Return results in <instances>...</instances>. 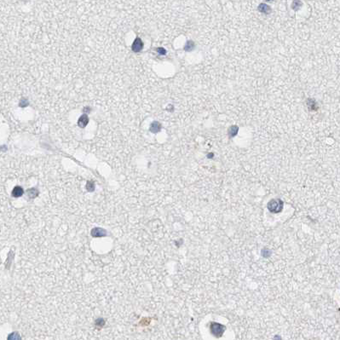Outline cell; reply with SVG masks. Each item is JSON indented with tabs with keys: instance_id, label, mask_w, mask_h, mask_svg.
Masks as SVG:
<instances>
[{
	"instance_id": "7c38bea8",
	"label": "cell",
	"mask_w": 340,
	"mask_h": 340,
	"mask_svg": "<svg viewBox=\"0 0 340 340\" xmlns=\"http://www.w3.org/2000/svg\"><path fill=\"white\" fill-rule=\"evenodd\" d=\"M7 340H21V337L19 334V332H13L10 334H9Z\"/></svg>"
},
{
	"instance_id": "8992f818",
	"label": "cell",
	"mask_w": 340,
	"mask_h": 340,
	"mask_svg": "<svg viewBox=\"0 0 340 340\" xmlns=\"http://www.w3.org/2000/svg\"><path fill=\"white\" fill-rule=\"evenodd\" d=\"M88 121H89L88 116H87V115H85V114H84V115H82V116H81V117L79 119L78 125H79V126H80V127H81V128H84L85 126H87V124H88Z\"/></svg>"
},
{
	"instance_id": "ba28073f",
	"label": "cell",
	"mask_w": 340,
	"mask_h": 340,
	"mask_svg": "<svg viewBox=\"0 0 340 340\" xmlns=\"http://www.w3.org/2000/svg\"><path fill=\"white\" fill-rule=\"evenodd\" d=\"M161 129V125H160L159 122H153L150 126V131L153 133H157L159 132Z\"/></svg>"
},
{
	"instance_id": "52a82bcc",
	"label": "cell",
	"mask_w": 340,
	"mask_h": 340,
	"mask_svg": "<svg viewBox=\"0 0 340 340\" xmlns=\"http://www.w3.org/2000/svg\"><path fill=\"white\" fill-rule=\"evenodd\" d=\"M258 10L260 12L264 13V14H269V13L271 12V8H270V6H269L268 4H261L258 6Z\"/></svg>"
},
{
	"instance_id": "5bb4252c",
	"label": "cell",
	"mask_w": 340,
	"mask_h": 340,
	"mask_svg": "<svg viewBox=\"0 0 340 340\" xmlns=\"http://www.w3.org/2000/svg\"><path fill=\"white\" fill-rule=\"evenodd\" d=\"M104 324H105V321H104V320L101 319V318H99V319H97V321H96V326H98V327H100V328L103 327Z\"/></svg>"
},
{
	"instance_id": "277c9868",
	"label": "cell",
	"mask_w": 340,
	"mask_h": 340,
	"mask_svg": "<svg viewBox=\"0 0 340 340\" xmlns=\"http://www.w3.org/2000/svg\"><path fill=\"white\" fill-rule=\"evenodd\" d=\"M91 235L93 237H103L107 235V231L101 228H95L91 230Z\"/></svg>"
},
{
	"instance_id": "7a4b0ae2",
	"label": "cell",
	"mask_w": 340,
	"mask_h": 340,
	"mask_svg": "<svg viewBox=\"0 0 340 340\" xmlns=\"http://www.w3.org/2000/svg\"><path fill=\"white\" fill-rule=\"evenodd\" d=\"M210 330L212 335L216 338H221L223 336V332L225 331V327L222 324L217 323V322H211L210 324Z\"/></svg>"
},
{
	"instance_id": "3957f363",
	"label": "cell",
	"mask_w": 340,
	"mask_h": 340,
	"mask_svg": "<svg viewBox=\"0 0 340 340\" xmlns=\"http://www.w3.org/2000/svg\"><path fill=\"white\" fill-rule=\"evenodd\" d=\"M143 43L140 38H136L132 44V51L134 52H140L143 50Z\"/></svg>"
},
{
	"instance_id": "4fadbf2b",
	"label": "cell",
	"mask_w": 340,
	"mask_h": 340,
	"mask_svg": "<svg viewBox=\"0 0 340 340\" xmlns=\"http://www.w3.org/2000/svg\"><path fill=\"white\" fill-rule=\"evenodd\" d=\"M86 189L88 190L89 192H92L95 189V186H94V182H88L87 184H86Z\"/></svg>"
},
{
	"instance_id": "30bf717a",
	"label": "cell",
	"mask_w": 340,
	"mask_h": 340,
	"mask_svg": "<svg viewBox=\"0 0 340 340\" xmlns=\"http://www.w3.org/2000/svg\"><path fill=\"white\" fill-rule=\"evenodd\" d=\"M194 47H195L194 42L192 40H189L184 45V51H187V52H190V51H193Z\"/></svg>"
},
{
	"instance_id": "8fae6325",
	"label": "cell",
	"mask_w": 340,
	"mask_h": 340,
	"mask_svg": "<svg viewBox=\"0 0 340 340\" xmlns=\"http://www.w3.org/2000/svg\"><path fill=\"white\" fill-rule=\"evenodd\" d=\"M27 192V195H28V197L30 199H34V198H36L38 195V191L35 188L28 189Z\"/></svg>"
},
{
	"instance_id": "9a60e30c",
	"label": "cell",
	"mask_w": 340,
	"mask_h": 340,
	"mask_svg": "<svg viewBox=\"0 0 340 340\" xmlns=\"http://www.w3.org/2000/svg\"><path fill=\"white\" fill-rule=\"evenodd\" d=\"M157 52L160 54V55H165L166 54V51L165 50L164 48H158L157 49Z\"/></svg>"
},
{
	"instance_id": "9c48e42d",
	"label": "cell",
	"mask_w": 340,
	"mask_h": 340,
	"mask_svg": "<svg viewBox=\"0 0 340 340\" xmlns=\"http://www.w3.org/2000/svg\"><path fill=\"white\" fill-rule=\"evenodd\" d=\"M238 131H239V127L238 126H232L229 127V129L228 130V136L230 137H234V136H235L237 135Z\"/></svg>"
},
{
	"instance_id": "5b68a950",
	"label": "cell",
	"mask_w": 340,
	"mask_h": 340,
	"mask_svg": "<svg viewBox=\"0 0 340 340\" xmlns=\"http://www.w3.org/2000/svg\"><path fill=\"white\" fill-rule=\"evenodd\" d=\"M23 193H24V190L20 186L15 187L12 190V196L15 198L21 197V196H22Z\"/></svg>"
},
{
	"instance_id": "6da1fadb",
	"label": "cell",
	"mask_w": 340,
	"mask_h": 340,
	"mask_svg": "<svg viewBox=\"0 0 340 340\" xmlns=\"http://www.w3.org/2000/svg\"><path fill=\"white\" fill-rule=\"evenodd\" d=\"M283 201L280 199H274V200H271L268 203V209H269L271 212L273 213H279L281 212L283 209Z\"/></svg>"
}]
</instances>
